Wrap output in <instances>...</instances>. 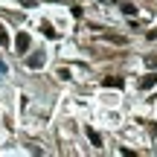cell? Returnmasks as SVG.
Wrapping results in <instances>:
<instances>
[{"mask_svg":"<svg viewBox=\"0 0 157 157\" xmlns=\"http://www.w3.org/2000/svg\"><path fill=\"white\" fill-rule=\"evenodd\" d=\"M44 61H47V56H44V52H32V56H26V67H32V70L44 67Z\"/></svg>","mask_w":157,"mask_h":157,"instance_id":"6da1fadb","label":"cell"},{"mask_svg":"<svg viewBox=\"0 0 157 157\" xmlns=\"http://www.w3.org/2000/svg\"><path fill=\"white\" fill-rule=\"evenodd\" d=\"M15 50H17V52H26V50H29V35H26V32H17V38H15Z\"/></svg>","mask_w":157,"mask_h":157,"instance_id":"7a4b0ae2","label":"cell"},{"mask_svg":"<svg viewBox=\"0 0 157 157\" xmlns=\"http://www.w3.org/2000/svg\"><path fill=\"white\" fill-rule=\"evenodd\" d=\"M154 84H157V73H148V76L140 78V87H143V90H151Z\"/></svg>","mask_w":157,"mask_h":157,"instance_id":"3957f363","label":"cell"},{"mask_svg":"<svg viewBox=\"0 0 157 157\" xmlns=\"http://www.w3.org/2000/svg\"><path fill=\"white\" fill-rule=\"evenodd\" d=\"M102 84H105V87H122L125 78L122 76H105V82H102Z\"/></svg>","mask_w":157,"mask_h":157,"instance_id":"277c9868","label":"cell"},{"mask_svg":"<svg viewBox=\"0 0 157 157\" xmlns=\"http://www.w3.org/2000/svg\"><path fill=\"white\" fill-rule=\"evenodd\" d=\"M87 140L93 143V146H102V134H99V131H93V128H87Z\"/></svg>","mask_w":157,"mask_h":157,"instance_id":"5b68a950","label":"cell"},{"mask_svg":"<svg viewBox=\"0 0 157 157\" xmlns=\"http://www.w3.org/2000/svg\"><path fill=\"white\" fill-rule=\"evenodd\" d=\"M41 32H44L47 38H58V32H56V29L50 26V23H41Z\"/></svg>","mask_w":157,"mask_h":157,"instance_id":"8992f818","label":"cell"},{"mask_svg":"<svg viewBox=\"0 0 157 157\" xmlns=\"http://www.w3.org/2000/svg\"><path fill=\"white\" fill-rule=\"evenodd\" d=\"M122 15L134 17V15H137V6H134V3H122Z\"/></svg>","mask_w":157,"mask_h":157,"instance_id":"52a82bcc","label":"cell"},{"mask_svg":"<svg viewBox=\"0 0 157 157\" xmlns=\"http://www.w3.org/2000/svg\"><path fill=\"white\" fill-rule=\"evenodd\" d=\"M102 38H105V41H111V44H125V38H122V35H102Z\"/></svg>","mask_w":157,"mask_h":157,"instance_id":"ba28073f","label":"cell"},{"mask_svg":"<svg viewBox=\"0 0 157 157\" xmlns=\"http://www.w3.org/2000/svg\"><path fill=\"white\" fill-rule=\"evenodd\" d=\"M6 44H9V35H6V26L0 23V47H6Z\"/></svg>","mask_w":157,"mask_h":157,"instance_id":"9c48e42d","label":"cell"},{"mask_svg":"<svg viewBox=\"0 0 157 157\" xmlns=\"http://www.w3.org/2000/svg\"><path fill=\"white\" fill-rule=\"evenodd\" d=\"M23 6H38V0H21Z\"/></svg>","mask_w":157,"mask_h":157,"instance_id":"30bf717a","label":"cell"},{"mask_svg":"<svg viewBox=\"0 0 157 157\" xmlns=\"http://www.w3.org/2000/svg\"><path fill=\"white\" fill-rule=\"evenodd\" d=\"M99 3H117V0H99Z\"/></svg>","mask_w":157,"mask_h":157,"instance_id":"8fae6325","label":"cell"}]
</instances>
